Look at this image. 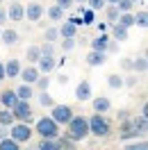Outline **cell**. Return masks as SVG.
Instances as JSON below:
<instances>
[{"mask_svg": "<svg viewBox=\"0 0 148 150\" xmlns=\"http://www.w3.org/2000/svg\"><path fill=\"white\" fill-rule=\"evenodd\" d=\"M105 62H107V52H102V50H91V52L87 55V64L93 66V68H96V66H102Z\"/></svg>", "mask_w": 148, "mask_h": 150, "instance_id": "cell-12", "label": "cell"}, {"mask_svg": "<svg viewBox=\"0 0 148 150\" xmlns=\"http://www.w3.org/2000/svg\"><path fill=\"white\" fill-rule=\"evenodd\" d=\"M21 73V62L18 59H9L5 64V77H18Z\"/></svg>", "mask_w": 148, "mask_h": 150, "instance_id": "cell-16", "label": "cell"}, {"mask_svg": "<svg viewBox=\"0 0 148 150\" xmlns=\"http://www.w3.org/2000/svg\"><path fill=\"white\" fill-rule=\"evenodd\" d=\"M116 23L130 30L132 25H134V14H132V11H121V14H119V18H116Z\"/></svg>", "mask_w": 148, "mask_h": 150, "instance_id": "cell-20", "label": "cell"}, {"mask_svg": "<svg viewBox=\"0 0 148 150\" xmlns=\"http://www.w3.org/2000/svg\"><path fill=\"white\" fill-rule=\"evenodd\" d=\"M2 80H5V64L0 62V82H2Z\"/></svg>", "mask_w": 148, "mask_h": 150, "instance_id": "cell-45", "label": "cell"}, {"mask_svg": "<svg viewBox=\"0 0 148 150\" xmlns=\"http://www.w3.org/2000/svg\"><path fill=\"white\" fill-rule=\"evenodd\" d=\"M148 146H146V141H139V143H128L125 146V150H146Z\"/></svg>", "mask_w": 148, "mask_h": 150, "instance_id": "cell-39", "label": "cell"}, {"mask_svg": "<svg viewBox=\"0 0 148 150\" xmlns=\"http://www.w3.org/2000/svg\"><path fill=\"white\" fill-rule=\"evenodd\" d=\"M130 2H134V5H137V2H144V0H130Z\"/></svg>", "mask_w": 148, "mask_h": 150, "instance_id": "cell-49", "label": "cell"}, {"mask_svg": "<svg viewBox=\"0 0 148 150\" xmlns=\"http://www.w3.org/2000/svg\"><path fill=\"white\" fill-rule=\"evenodd\" d=\"M87 5H89L91 9H105L107 2H105V0H87Z\"/></svg>", "mask_w": 148, "mask_h": 150, "instance_id": "cell-37", "label": "cell"}, {"mask_svg": "<svg viewBox=\"0 0 148 150\" xmlns=\"http://www.w3.org/2000/svg\"><path fill=\"white\" fill-rule=\"evenodd\" d=\"M105 7H107V9H105V14H107V21H110V23H116V18H119V7H116V5H105Z\"/></svg>", "mask_w": 148, "mask_h": 150, "instance_id": "cell-29", "label": "cell"}, {"mask_svg": "<svg viewBox=\"0 0 148 150\" xmlns=\"http://www.w3.org/2000/svg\"><path fill=\"white\" fill-rule=\"evenodd\" d=\"M132 127H134V130L144 137V134L148 132V116H144V114H141V116H137V118H132Z\"/></svg>", "mask_w": 148, "mask_h": 150, "instance_id": "cell-18", "label": "cell"}, {"mask_svg": "<svg viewBox=\"0 0 148 150\" xmlns=\"http://www.w3.org/2000/svg\"><path fill=\"white\" fill-rule=\"evenodd\" d=\"M18 141H14L11 137H2L0 139V150H18Z\"/></svg>", "mask_w": 148, "mask_h": 150, "instance_id": "cell-25", "label": "cell"}, {"mask_svg": "<svg viewBox=\"0 0 148 150\" xmlns=\"http://www.w3.org/2000/svg\"><path fill=\"white\" fill-rule=\"evenodd\" d=\"M37 98H39V105H41V107H53V105H55L53 96H48V91H41Z\"/></svg>", "mask_w": 148, "mask_h": 150, "instance_id": "cell-31", "label": "cell"}, {"mask_svg": "<svg viewBox=\"0 0 148 150\" xmlns=\"http://www.w3.org/2000/svg\"><path fill=\"white\" fill-rule=\"evenodd\" d=\"M14 121H16V118H14L11 109H7V107H5V109H0V125H7V127H9Z\"/></svg>", "mask_w": 148, "mask_h": 150, "instance_id": "cell-26", "label": "cell"}, {"mask_svg": "<svg viewBox=\"0 0 148 150\" xmlns=\"http://www.w3.org/2000/svg\"><path fill=\"white\" fill-rule=\"evenodd\" d=\"M0 41L5 46H14V43H18V32L16 30H0Z\"/></svg>", "mask_w": 148, "mask_h": 150, "instance_id": "cell-15", "label": "cell"}, {"mask_svg": "<svg viewBox=\"0 0 148 150\" xmlns=\"http://www.w3.org/2000/svg\"><path fill=\"white\" fill-rule=\"evenodd\" d=\"M16 103H18V96H16V91H11V89H5V91L0 93V105H2V107L11 109V107H14Z\"/></svg>", "mask_w": 148, "mask_h": 150, "instance_id": "cell-13", "label": "cell"}, {"mask_svg": "<svg viewBox=\"0 0 148 150\" xmlns=\"http://www.w3.org/2000/svg\"><path fill=\"white\" fill-rule=\"evenodd\" d=\"M57 37H59V30H57V28H48L46 34H43V39H46V41H50V43H53V41H57Z\"/></svg>", "mask_w": 148, "mask_h": 150, "instance_id": "cell-34", "label": "cell"}, {"mask_svg": "<svg viewBox=\"0 0 148 150\" xmlns=\"http://www.w3.org/2000/svg\"><path fill=\"white\" fill-rule=\"evenodd\" d=\"M0 2H2V0H0Z\"/></svg>", "mask_w": 148, "mask_h": 150, "instance_id": "cell-50", "label": "cell"}, {"mask_svg": "<svg viewBox=\"0 0 148 150\" xmlns=\"http://www.w3.org/2000/svg\"><path fill=\"white\" fill-rule=\"evenodd\" d=\"M91 105H93V112H98V114H107V112L112 109L110 98H105V96H98V98H93Z\"/></svg>", "mask_w": 148, "mask_h": 150, "instance_id": "cell-14", "label": "cell"}, {"mask_svg": "<svg viewBox=\"0 0 148 150\" xmlns=\"http://www.w3.org/2000/svg\"><path fill=\"white\" fill-rule=\"evenodd\" d=\"M75 98L80 100V103H87V100H91V82L89 80H82L78 89H75Z\"/></svg>", "mask_w": 148, "mask_h": 150, "instance_id": "cell-11", "label": "cell"}, {"mask_svg": "<svg viewBox=\"0 0 148 150\" xmlns=\"http://www.w3.org/2000/svg\"><path fill=\"white\" fill-rule=\"evenodd\" d=\"M116 7H119V11H132L134 2H130V0H119V2H116Z\"/></svg>", "mask_w": 148, "mask_h": 150, "instance_id": "cell-35", "label": "cell"}, {"mask_svg": "<svg viewBox=\"0 0 148 150\" xmlns=\"http://www.w3.org/2000/svg\"><path fill=\"white\" fill-rule=\"evenodd\" d=\"M66 137L71 141H82L89 137V121L84 116H71V121L66 123Z\"/></svg>", "mask_w": 148, "mask_h": 150, "instance_id": "cell-1", "label": "cell"}, {"mask_svg": "<svg viewBox=\"0 0 148 150\" xmlns=\"http://www.w3.org/2000/svg\"><path fill=\"white\" fill-rule=\"evenodd\" d=\"M121 66H123L125 71H132V59H123V62H121Z\"/></svg>", "mask_w": 148, "mask_h": 150, "instance_id": "cell-41", "label": "cell"}, {"mask_svg": "<svg viewBox=\"0 0 148 150\" xmlns=\"http://www.w3.org/2000/svg\"><path fill=\"white\" fill-rule=\"evenodd\" d=\"M41 16H43V5H41V2H28V7H25V18L32 21V23H37Z\"/></svg>", "mask_w": 148, "mask_h": 150, "instance_id": "cell-7", "label": "cell"}, {"mask_svg": "<svg viewBox=\"0 0 148 150\" xmlns=\"http://www.w3.org/2000/svg\"><path fill=\"white\" fill-rule=\"evenodd\" d=\"M105 2H107V5H116L119 0H105Z\"/></svg>", "mask_w": 148, "mask_h": 150, "instance_id": "cell-47", "label": "cell"}, {"mask_svg": "<svg viewBox=\"0 0 148 150\" xmlns=\"http://www.w3.org/2000/svg\"><path fill=\"white\" fill-rule=\"evenodd\" d=\"M93 23V11L82 9V25H91Z\"/></svg>", "mask_w": 148, "mask_h": 150, "instance_id": "cell-36", "label": "cell"}, {"mask_svg": "<svg viewBox=\"0 0 148 150\" xmlns=\"http://www.w3.org/2000/svg\"><path fill=\"white\" fill-rule=\"evenodd\" d=\"M59 123H55L50 116H43V118H39L37 123H34V132H37L39 137H46V139H55V137H59Z\"/></svg>", "mask_w": 148, "mask_h": 150, "instance_id": "cell-2", "label": "cell"}, {"mask_svg": "<svg viewBox=\"0 0 148 150\" xmlns=\"http://www.w3.org/2000/svg\"><path fill=\"white\" fill-rule=\"evenodd\" d=\"M11 130H9V137L14 141H18V143H28L30 139H32V127H30V123H23V121H18V123H11L9 125Z\"/></svg>", "mask_w": 148, "mask_h": 150, "instance_id": "cell-4", "label": "cell"}, {"mask_svg": "<svg viewBox=\"0 0 148 150\" xmlns=\"http://www.w3.org/2000/svg\"><path fill=\"white\" fill-rule=\"evenodd\" d=\"M112 34H114V39H116V41H125V39H128V28H123V25H119V23H114Z\"/></svg>", "mask_w": 148, "mask_h": 150, "instance_id": "cell-24", "label": "cell"}, {"mask_svg": "<svg viewBox=\"0 0 148 150\" xmlns=\"http://www.w3.org/2000/svg\"><path fill=\"white\" fill-rule=\"evenodd\" d=\"M89 121V134H96V137H107L110 134V121L102 116V114H93L91 118H87Z\"/></svg>", "mask_w": 148, "mask_h": 150, "instance_id": "cell-3", "label": "cell"}, {"mask_svg": "<svg viewBox=\"0 0 148 150\" xmlns=\"http://www.w3.org/2000/svg\"><path fill=\"white\" fill-rule=\"evenodd\" d=\"M2 23H7V11L0 7V25H2Z\"/></svg>", "mask_w": 148, "mask_h": 150, "instance_id": "cell-42", "label": "cell"}, {"mask_svg": "<svg viewBox=\"0 0 148 150\" xmlns=\"http://www.w3.org/2000/svg\"><path fill=\"white\" fill-rule=\"evenodd\" d=\"M16 96H18V100H30V98L34 96V84H28V82H23V84L16 89Z\"/></svg>", "mask_w": 148, "mask_h": 150, "instance_id": "cell-17", "label": "cell"}, {"mask_svg": "<svg viewBox=\"0 0 148 150\" xmlns=\"http://www.w3.org/2000/svg\"><path fill=\"white\" fill-rule=\"evenodd\" d=\"M5 11H7V18L14 21V23H18V21L25 18V7H23L21 2H11L9 9H5Z\"/></svg>", "mask_w": 148, "mask_h": 150, "instance_id": "cell-10", "label": "cell"}, {"mask_svg": "<svg viewBox=\"0 0 148 150\" xmlns=\"http://www.w3.org/2000/svg\"><path fill=\"white\" fill-rule=\"evenodd\" d=\"M48 16H50V21H55V23H59V21L64 18V9H62L59 5H53V7L48 9Z\"/></svg>", "mask_w": 148, "mask_h": 150, "instance_id": "cell-27", "label": "cell"}, {"mask_svg": "<svg viewBox=\"0 0 148 150\" xmlns=\"http://www.w3.org/2000/svg\"><path fill=\"white\" fill-rule=\"evenodd\" d=\"M107 43H110V37L100 32L96 39H91V50H102V52H105V50H107Z\"/></svg>", "mask_w": 148, "mask_h": 150, "instance_id": "cell-19", "label": "cell"}, {"mask_svg": "<svg viewBox=\"0 0 148 150\" xmlns=\"http://www.w3.org/2000/svg\"><path fill=\"white\" fill-rule=\"evenodd\" d=\"M134 25H139L141 30L148 25V14H146V9H141V11H137V14H134Z\"/></svg>", "mask_w": 148, "mask_h": 150, "instance_id": "cell-30", "label": "cell"}, {"mask_svg": "<svg viewBox=\"0 0 148 150\" xmlns=\"http://www.w3.org/2000/svg\"><path fill=\"white\" fill-rule=\"evenodd\" d=\"M107 84H110V89H121L123 86V77L121 75H110L107 77Z\"/></svg>", "mask_w": 148, "mask_h": 150, "instance_id": "cell-33", "label": "cell"}, {"mask_svg": "<svg viewBox=\"0 0 148 150\" xmlns=\"http://www.w3.org/2000/svg\"><path fill=\"white\" fill-rule=\"evenodd\" d=\"M73 2H80V5H84V2H87V0H73Z\"/></svg>", "mask_w": 148, "mask_h": 150, "instance_id": "cell-48", "label": "cell"}, {"mask_svg": "<svg viewBox=\"0 0 148 150\" xmlns=\"http://www.w3.org/2000/svg\"><path fill=\"white\" fill-rule=\"evenodd\" d=\"M119 118H121V121H125V118H128V112H125V109H121V112H119Z\"/></svg>", "mask_w": 148, "mask_h": 150, "instance_id": "cell-46", "label": "cell"}, {"mask_svg": "<svg viewBox=\"0 0 148 150\" xmlns=\"http://www.w3.org/2000/svg\"><path fill=\"white\" fill-rule=\"evenodd\" d=\"M71 116H73V109L68 105H53L50 107V118L55 123H59V125H66L71 121Z\"/></svg>", "mask_w": 148, "mask_h": 150, "instance_id": "cell-5", "label": "cell"}, {"mask_svg": "<svg viewBox=\"0 0 148 150\" xmlns=\"http://www.w3.org/2000/svg\"><path fill=\"white\" fill-rule=\"evenodd\" d=\"M39 57H41V48H39V46H28V50H25V59H28V64H37Z\"/></svg>", "mask_w": 148, "mask_h": 150, "instance_id": "cell-22", "label": "cell"}, {"mask_svg": "<svg viewBox=\"0 0 148 150\" xmlns=\"http://www.w3.org/2000/svg\"><path fill=\"white\" fill-rule=\"evenodd\" d=\"M78 34V25H73L71 21H64V25L59 28V37L64 39V37H75Z\"/></svg>", "mask_w": 148, "mask_h": 150, "instance_id": "cell-21", "label": "cell"}, {"mask_svg": "<svg viewBox=\"0 0 148 150\" xmlns=\"http://www.w3.org/2000/svg\"><path fill=\"white\" fill-rule=\"evenodd\" d=\"M39 150H57L55 139H46V137H41V141H39Z\"/></svg>", "mask_w": 148, "mask_h": 150, "instance_id": "cell-32", "label": "cell"}, {"mask_svg": "<svg viewBox=\"0 0 148 150\" xmlns=\"http://www.w3.org/2000/svg\"><path fill=\"white\" fill-rule=\"evenodd\" d=\"M34 86H37L39 91H48V86H50V77H48V73H41L37 77V82H34Z\"/></svg>", "mask_w": 148, "mask_h": 150, "instance_id": "cell-28", "label": "cell"}, {"mask_svg": "<svg viewBox=\"0 0 148 150\" xmlns=\"http://www.w3.org/2000/svg\"><path fill=\"white\" fill-rule=\"evenodd\" d=\"M55 5H59V7H62V9H68V7H73V0H57Z\"/></svg>", "mask_w": 148, "mask_h": 150, "instance_id": "cell-40", "label": "cell"}, {"mask_svg": "<svg viewBox=\"0 0 148 150\" xmlns=\"http://www.w3.org/2000/svg\"><path fill=\"white\" fill-rule=\"evenodd\" d=\"M39 75H41V73H39V68H37L34 64H30V66H25V68H21L18 77L23 80V82H28V84H34Z\"/></svg>", "mask_w": 148, "mask_h": 150, "instance_id": "cell-8", "label": "cell"}, {"mask_svg": "<svg viewBox=\"0 0 148 150\" xmlns=\"http://www.w3.org/2000/svg\"><path fill=\"white\" fill-rule=\"evenodd\" d=\"M57 82H59V84H66V82H68V77H66V75H59V77H57Z\"/></svg>", "mask_w": 148, "mask_h": 150, "instance_id": "cell-44", "label": "cell"}, {"mask_svg": "<svg viewBox=\"0 0 148 150\" xmlns=\"http://www.w3.org/2000/svg\"><path fill=\"white\" fill-rule=\"evenodd\" d=\"M39 48H41V55H55V48H53L50 41H46L43 46H39Z\"/></svg>", "mask_w": 148, "mask_h": 150, "instance_id": "cell-38", "label": "cell"}, {"mask_svg": "<svg viewBox=\"0 0 148 150\" xmlns=\"http://www.w3.org/2000/svg\"><path fill=\"white\" fill-rule=\"evenodd\" d=\"M11 114H14L16 121L30 123V121H32V107H30V100H18V103L11 107Z\"/></svg>", "mask_w": 148, "mask_h": 150, "instance_id": "cell-6", "label": "cell"}, {"mask_svg": "<svg viewBox=\"0 0 148 150\" xmlns=\"http://www.w3.org/2000/svg\"><path fill=\"white\" fill-rule=\"evenodd\" d=\"M55 66H57V62H55V57H53V55H41L37 59L39 73H50V71H55Z\"/></svg>", "mask_w": 148, "mask_h": 150, "instance_id": "cell-9", "label": "cell"}, {"mask_svg": "<svg viewBox=\"0 0 148 150\" xmlns=\"http://www.w3.org/2000/svg\"><path fill=\"white\" fill-rule=\"evenodd\" d=\"M134 82H137V77H134V75L128 77V80H123V84H128V86H134Z\"/></svg>", "mask_w": 148, "mask_h": 150, "instance_id": "cell-43", "label": "cell"}, {"mask_svg": "<svg viewBox=\"0 0 148 150\" xmlns=\"http://www.w3.org/2000/svg\"><path fill=\"white\" fill-rule=\"evenodd\" d=\"M146 68H148V62H146L144 55L137 57V59H132V71H134V73H146Z\"/></svg>", "mask_w": 148, "mask_h": 150, "instance_id": "cell-23", "label": "cell"}]
</instances>
